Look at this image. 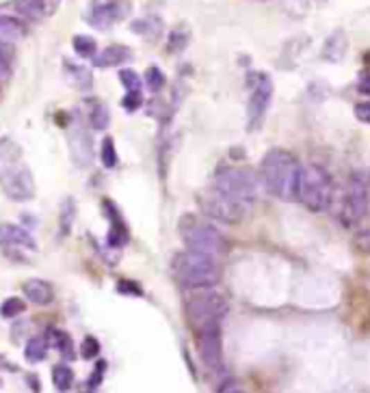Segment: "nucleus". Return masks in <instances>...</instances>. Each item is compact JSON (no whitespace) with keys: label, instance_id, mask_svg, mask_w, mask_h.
Returning <instances> with one entry per match:
<instances>
[{"label":"nucleus","instance_id":"1","mask_svg":"<svg viewBox=\"0 0 370 393\" xmlns=\"http://www.w3.org/2000/svg\"><path fill=\"white\" fill-rule=\"evenodd\" d=\"M299 175H301V165L288 149L267 152L258 169V180L264 190L281 201H297Z\"/></svg>","mask_w":370,"mask_h":393},{"label":"nucleus","instance_id":"2","mask_svg":"<svg viewBox=\"0 0 370 393\" xmlns=\"http://www.w3.org/2000/svg\"><path fill=\"white\" fill-rule=\"evenodd\" d=\"M0 188L11 201H30L35 177L28 169L22 147L9 136L0 138Z\"/></svg>","mask_w":370,"mask_h":393},{"label":"nucleus","instance_id":"3","mask_svg":"<svg viewBox=\"0 0 370 393\" xmlns=\"http://www.w3.org/2000/svg\"><path fill=\"white\" fill-rule=\"evenodd\" d=\"M171 273L173 279L178 281L186 290H204L215 288L221 281L223 268L219 259L197 253V251H180L171 259Z\"/></svg>","mask_w":370,"mask_h":393},{"label":"nucleus","instance_id":"4","mask_svg":"<svg viewBox=\"0 0 370 393\" xmlns=\"http://www.w3.org/2000/svg\"><path fill=\"white\" fill-rule=\"evenodd\" d=\"M182 242L186 244L188 251H197L204 255H210L215 259H221L230 253V240L219 231L213 223L202 219V217H193V214H186V217L180 221L178 225Z\"/></svg>","mask_w":370,"mask_h":393},{"label":"nucleus","instance_id":"5","mask_svg":"<svg viewBox=\"0 0 370 393\" xmlns=\"http://www.w3.org/2000/svg\"><path fill=\"white\" fill-rule=\"evenodd\" d=\"M368 203L370 184L364 173H351L342 188L338 192L333 190L331 205L336 208V217L346 229H353L364 221V217L368 214Z\"/></svg>","mask_w":370,"mask_h":393},{"label":"nucleus","instance_id":"6","mask_svg":"<svg viewBox=\"0 0 370 393\" xmlns=\"http://www.w3.org/2000/svg\"><path fill=\"white\" fill-rule=\"evenodd\" d=\"M297 201L310 212H325L333 201V180L321 165L301 167L297 184Z\"/></svg>","mask_w":370,"mask_h":393},{"label":"nucleus","instance_id":"7","mask_svg":"<svg viewBox=\"0 0 370 393\" xmlns=\"http://www.w3.org/2000/svg\"><path fill=\"white\" fill-rule=\"evenodd\" d=\"M186 318L193 329H202L208 325H221V320L227 316V300L223 294L215 292L213 288L193 290V294L186 298Z\"/></svg>","mask_w":370,"mask_h":393},{"label":"nucleus","instance_id":"8","mask_svg":"<svg viewBox=\"0 0 370 393\" xmlns=\"http://www.w3.org/2000/svg\"><path fill=\"white\" fill-rule=\"evenodd\" d=\"M258 177L252 169L247 167H223L215 175V188L232 199L249 205L258 196Z\"/></svg>","mask_w":370,"mask_h":393},{"label":"nucleus","instance_id":"9","mask_svg":"<svg viewBox=\"0 0 370 393\" xmlns=\"http://www.w3.org/2000/svg\"><path fill=\"white\" fill-rule=\"evenodd\" d=\"M247 86H249V100H247V130H256L262 119L267 117V111L273 100V80L264 71H252L247 76Z\"/></svg>","mask_w":370,"mask_h":393},{"label":"nucleus","instance_id":"10","mask_svg":"<svg viewBox=\"0 0 370 393\" xmlns=\"http://www.w3.org/2000/svg\"><path fill=\"white\" fill-rule=\"evenodd\" d=\"M200 205L208 219H215L225 225H238L247 217V212H249V205L223 194L215 186L213 190H208L200 196Z\"/></svg>","mask_w":370,"mask_h":393},{"label":"nucleus","instance_id":"11","mask_svg":"<svg viewBox=\"0 0 370 393\" xmlns=\"http://www.w3.org/2000/svg\"><path fill=\"white\" fill-rule=\"evenodd\" d=\"M197 350L202 361L210 369H221L223 363V339H221V325H208L195 331Z\"/></svg>","mask_w":370,"mask_h":393},{"label":"nucleus","instance_id":"12","mask_svg":"<svg viewBox=\"0 0 370 393\" xmlns=\"http://www.w3.org/2000/svg\"><path fill=\"white\" fill-rule=\"evenodd\" d=\"M67 147L69 156H72L76 167H89L94 163V140L85 128H80L78 123L69 128L67 132Z\"/></svg>","mask_w":370,"mask_h":393},{"label":"nucleus","instance_id":"13","mask_svg":"<svg viewBox=\"0 0 370 393\" xmlns=\"http://www.w3.org/2000/svg\"><path fill=\"white\" fill-rule=\"evenodd\" d=\"M126 13H128V5L123 3V0H111V3H104L89 13V24L100 30H107L119 20H123Z\"/></svg>","mask_w":370,"mask_h":393},{"label":"nucleus","instance_id":"14","mask_svg":"<svg viewBox=\"0 0 370 393\" xmlns=\"http://www.w3.org/2000/svg\"><path fill=\"white\" fill-rule=\"evenodd\" d=\"M0 246H15V248H37V242L20 225L0 223Z\"/></svg>","mask_w":370,"mask_h":393},{"label":"nucleus","instance_id":"15","mask_svg":"<svg viewBox=\"0 0 370 393\" xmlns=\"http://www.w3.org/2000/svg\"><path fill=\"white\" fill-rule=\"evenodd\" d=\"M346 50H349V39H346V33L342 28L333 30L329 37L323 44V52L321 57L327 63H340L346 57Z\"/></svg>","mask_w":370,"mask_h":393},{"label":"nucleus","instance_id":"16","mask_svg":"<svg viewBox=\"0 0 370 393\" xmlns=\"http://www.w3.org/2000/svg\"><path fill=\"white\" fill-rule=\"evenodd\" d=\"M22 292L33 305H50V302L55 300V290H52V285L44 279H28L22 285Z\"/></svg>","mask_w":370,"mask_h":393},{"label":"nucleus","instance_id":"17","mask_svg":"<svg viewBox=\"0 0 370 393\" xmlns=\"http://www.w3.org/2000/svg\"><path fill=\"white\" fill-rule=\"evenodd\" d=\"M132 57V50L128 46H121V44H113L109 48H104L100 55L94 59L96 67H117L121 63L130 61Z\"/></svg>","mask_w":370,"mask_h":393},{"label":"nucleus","instance_id":"18","mask_svg":"<svg viewBox=\"0 0 370 393\" xmlns=\"http://www.w3.org/2000/svg\"><path fill=\"white\" fill-rule=\"evenodd\" d=\"M104 208H107V217L111 221V231H109V244L113 248H119L126 244L128 240V229H126V223L121 221L119 212L115 210V205L111 201H104Z\"/></svg>","mask_w":370,"mask_h":393},{"label":"nucleus","instance_id":"19","mask_svg":"<svg viewBox=\"0 0 370 393\" xmlns=\"http://www.w3.org/2000/svg\"><path fill=\"white\" fill-rule=\"evenodd\" d=\"M26 37V24L9 15H0V44H15Z\"/></svg>","mask_w":370,"mask_h":393},{"label":"nucleus","instance_id":"20","mask_svg":"<svg viewBox=\"0 0 370 393\" xmlns=\"http://www.w3.org/2000/svg\"><path fill=\"white\" fill-rule=\"evenodd\" d=\"M15 9L22 17H26V20L37 22V20H42L44 13H46V3H44V0H17Z\"/></svg>","mask_w":370,"mask_h":393},{"label":"nucleus","instance_id":"21","mask_svg":"<svg viewBox=\"0 0 370 393\" xmlns=\"http://www.w3.org/2000/svg\"><path fill=\"white\" fill-rule=\"evenodd\" d=\"M74 219H76V201L72 199V196H67V199H63V203H61V214H59L61 236H67L69 231H72Z\"/></svg>","mask_w":370,"mask_h":393},{"label":"nucleus","instance_id":"22","mask_svg":"<svg viewBox=\"0 0 370 393\" xmlns=\"http://www.w3.org/2000/svg\"><path fill=\"white\" fill-rule=\"evenodd\" d=\"M48 354V342L44 337H33L30 342L26 344V350H24V356L28 363H39L46 359Z\"/></svg>","mask_w":370,"mask_h":393},{"label":"nucleus","instance_id":"23","mask_svg":"<svg viewBox=\"0 0 370 393\" xmlns=\"http://www.w3.org/2000/svg\"><path fill=\"white\" fill-rule=\"evenodd\" d=\"M52 383H55V387L59 391H69L74 385V372L72 367H67V365H55L52 367Z\"/></svg>","mask_w":370,"mask_h":393},{"label":"nucleus","instance_id":"24","mask_svg":"<svg viewBox=\"0 0 370 393\" xmlns=\"http://www.w3.org/2000/svg\"><path fill=\"white\" fill-rule=\"evenodd\" d=\"M72 46H74L76 55L82 57V59H91L98 52V44H96L94 37H89V35H76V37L72 39Z\"/></svg>","mask_w":370,"mask_h":393},{"label":"nucleus","instance_id":"25","mask_svg":"<svg viewBox=\"0 0 370 393\" xmlns=\"http://www.w3.org/2000/svg\"><path fill=\"white\" fill-rule=\"evenodd\" d=\"M130 28L136 35H143L148 39H154V37H158V33H161V20H156V17H143V20L132 22Z\"/></svg>","mask_w":370,"mask_h":393},{"label":"nucleus","instance_id":"26","mask_svg":"<svg viewBox=\"0 0 370 393\" xmlns=\"http://www.w3.org/2000/svg\"><path fill=\"white\" fill-rule=\"evenodd\" d=\"M100 158H102V165L107 167V169L117 167V160H119V156H117V149H115V143H113V138H104V140H102Z\"/></svg>","mask_w":370,"mask_h":393},{"label":"nucleus","instance_id":"27","mask_svg":"<svg viewBox=\"0 0 370 393\" xmlns=\"http://www.w3.org/2000/svg\"><path fill=\"white\" fill-rule=\"evenodd\" d=\"M111 121V115H109V109L104 104H96L91 113H89V123L96 128V130H104L109 126Z\"/></svg>","mask_w":370,"mask_h":393},{"label":"nucleus","instance_id":"28","mask_svg":"<svg viewBox=\"0 0 370 393\" xmlns=\"http://www.w3.org/2000/svg\"><path fill=\"white\" fill-rule=\"evenodd\" d=\"M26 311V302L22 298H7L3 305H0V313H3V318H17V316H22Z\"/></svg>","mask_w":370,"mask_h":393},{"label":"nucleus","instance_id":"29","mask_svg":"<svg viewBox=\"0 0 370 393\" xmlns=\"http://www.w3.org/2000/svg\"><path fill=\"white\" fill-rule=\"evenodd\" d=\"M188 37H191V35H188V30L182 26H178V28H173L171 30V35H169V52H182L184 48H186V44H188Z\"/></svg>","mask_w":370,"mask_h":393},{"label":"nucleus","instance_id":"30","mask_svg":"<svg viewBox=\"0 0 370 393\" xmlns=\"http://www.w3.org/2000/svg\"><path fill=\"white\" fill-rule=\"evenodd\" d=\"M165 82H167V78H165V74H163L161 69H158V67H148V71H146V84L150 86V91H154V93L163 91Z\"/></svg>","mask_w":370,"mask_h":393},{"label":"nucleus","instance_id":"31","mask_svg":"<svg viewBox=\"0 0 370 393\" xmlns=\"http://www.w3.org/2000/svg\"><path fill=\"white\" fill-rule=\"evenodd\" d=\"M52 344L63 354V356H72V339L63 331H52Z\"/></svg>","mask_w":370,"mask_h":393},{"label":"nucleus","instance_id":"32","mask_svg":"<svg viewBox=\"0 0 370 393\" xmlns=\"http://www.w3.org/2000/svg\"><path fill=\"white\" fill-rule=\"evenodd\" d=\"M119 82L123 84L126 91H141V78L132 69H121L119 71Z\"/></svg>","mask_w":370,"mask_h":393},{"label":"nucleus","instance_id":"33","mask_svg":"<svg viewBox=\"0 0 370 393\" xmlns=\"http://www.w3.org/2000/svg\"><path fill=\"white\" fill-rule=\"evenodd\" d=\"M141 104H143V93L141 91H126V98L121 100V106L128 113H134L136 109H141Z\"/></svg>","mask_w":370,"mask_h":393},{"label":"nucleus","instance_id":"34","mask_svg":"<svg viewBox=\"0 0 370 393\" xmlns=\"http://www.w3.org/2000/svg\"><path fill=\"white\" fill-rule=\"evenodd\" d=\"M67 69L69 71H74L72 74V78L76 80V84H78V89H89L91 86V76H89V71L87 69H82V67H74V65H67Z\"/></svg>","mask_w":370,"mask_h":393},{"label":"nucleus","instance_id":"35","mask_svg":"<svg viewBox=\"0 0 370 393\" xmlns=\"http://www.w3.org/2000/svg\"><path fill=\"white\" fill-rule=\"evenodd\" d=\"M100 352V344H98V339L96 337H85V342H82V348H80V354L85 356V359H94V356H98Z\"/></svg>","mask_w":370,"mask_h":393},{"label":"nucleus","instance_id":"36","mask_svg":"<svg viewBox=\"0 0 370 393\" xmlns=\"http://www.w3.org/2000/svg\"><path fill=\"white\" fill-rule=\"evenodd\" d=\"M355 119L360 123H366V126H370V100L355 104Z\"/></svg>","mask_w":370,"mask_h":393},{"label":"nucleus","instance_id":"37","mask_svg":"<svg viewBox=\"0 0 370 393\" xmlns=\"http://www.w3.org/2000/svg\"><path fill=\"white\" fill-rule=\"evenodd\" d=\"M9 78H11V63H9V59L5 57L3 48H0V84L7 82Z\"/></svg>","mask_w":370,"mask_h":393},{"label":"nucleus","instance_id":"38","mask_svg":"<svg viewBox=\"0 0 370 393\" xmlns=\"http://www.w3.org/2000/svg\"><path fill=\"white\" fill-rule=\"evenodd\" d=\"M358 91H360L362 95H368V98H370V74H364V76L360 78Z\"/></svg>","mask_w":370,"mask_h":393},{"label":"nucleus","instance_id":"39","mask_svg":"<svg viewBox=\"0 0 370 393\" xmlns=\"http://www.w3.org/2000/svg\"><path fill=\"white\" fill-rule=\"evenodd\" d=\"M219 393H245V391H243V389H238L234 383H225V385L219 389Z\"/></svg>","mask_w":370,"mask_h":393},{"label":"nucleus","instance_id":"40","mask_svg":"<svg viewBox=\"0 0 370 393\" xmlns=\"http://www.w3.org/2000/svg\"><path fill=\"white\" fill-rule=\"evenodd\" d=\"M364 246H366V251H370V231L366 234V242H364Z\"/></svg>","mask_w":370,"mask_h":393}]
</instances>
